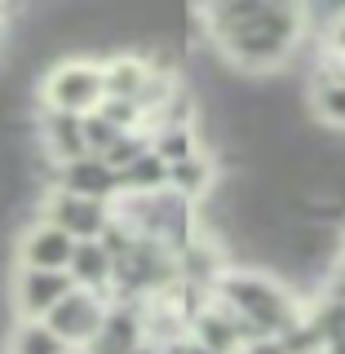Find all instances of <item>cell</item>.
<instances>
[{
    "label": "cell",
    "instance_id": "6da1fadb",
    "mask_svg": "<svg viewBox=\"0 0 345 354\" xmlns=\"http://www.w3.org/2000/svg\"><path fill=\"white\" fill-rule=\"evenodd\" d=\"M221 297H226V306L235 310L239 319H248L252 332H292V328H301L288 292L279 283L261 279V274H230V279H221Z\"/></svg>",
    "mask_w": 345,
    "mask_h": 354
},
{
    "label": "cell",
    "instance_id": "7a4b0ae2",
    "mask_svg": "<svg viewBox=\"0 0 345 354\" xmlns=\"http://www.w3.org/2000/svg\"><path fill=\"white\" fill-rule=\"evenodd\" d=\"M44 102L49 111H66V115H88L106 102V71L97 62H62L44 80Z\"/></svg>",
    "mask_w": 345,
    "mask_h": 354
},
{
    "label": "cell",
    "instance_id": "3957f363",
    "mask_svg": "<svg viewBox=\"0 0 345 354\" xmlns=\"http://www.w3.org/2000/svg\"><path fill=\"white\" fill-rule=\"evenodd\" d=\"M102 319L106 315H102V306H97V297L80 292V288H71V292L49 310V328L58 332L66 346H75V341H93V332L102 328Z\"/></svg>",
    "mask_w": 345,
    "mask_h": 354
},
{
    "label": "cell",
    "instance_id": "277c9868",
    "mask_svg": "<svg viewBox=\"0 0 345 354\" xmlns=\"http://www.w3.org/2000/svg\"><path fill=\"white\" fill-rule=\"evenodd\" d=\"M49 221L62 226L71 239H97L106 230V208H102V199L62 191V195H53V204H49Z\"/></svg>",
    "mask_w": 345,
    "mask_h": 354
},
{
    "label": "cell",
    "instance_id": "5b68a950",
    "mask_svg": "<svg viewBox=\"0 0 345 354\" xmlns=\"http://www.w3.org/2000/svg\"><path fill=\"white\" fill-rule=\"evenodd\" d=\"M71 288H75V279L66 270H40V266H27V270L18 274V310L22 315H49Z\"/></svg>",
    "mask_w": 345,
    "mask_h": 354
},
{
    "label": "cell",
    "instance_id": "8992f818",
    "mask_svg": "<svg viewBox=\"0 0 345 354\" xmlns=\"http://www.w3.org/2000/svg\"><path fill=\"white\" fill-rule=\"evenodd\" d=\"M71 252H75V239L53 221H44L22 239V266H40V270H66Z\"/></svg>",
    "mask_w": 345,
    "mask_h": 354
},
{
    "label": "cell",
    "instance_id": "52a82bcc",
    "mask_svg": "<svg viewBox=\"0 0 345 354\" xmlns=\"http://www.w3.org/2000/svg\"><path fill=\"white\" fill-rule=\"evenodd\" d=\"M62 186L75 195H88V199H106L120 186V173L111 169L102 155H80V160L62 164Z\"/></svg>",
    "mask_w": 345,
    "mask_h": 354
},
{
    "label": "cell",
    "instance_id": "ba28073f",
    "mask_svg": "<svg viewBox=\"0 0 345 354\" xmlns=\"http://www.w3.org/2000/svg\"><path fill=\"white\" fill-rule=\"evenodd\" d=\"M44 147H49L53 160L71 164L88 155V142H84V115H66V111H49L44 120Z\"/></svg>",
    "mask_w": 345,
    "mask_h": 354
},
{
    "label": "cell",
    "instance_id": "9c48e42d",
    "mask_svg": "<svg viewBox=\"0 0 345 354\" xmlns=\"http://www.w3.org/2000/svg\"><path fill=\"white\" fill-rule=\"evenodd\" d=\"M71 279L75 283H88V288H102L106 283V274H111V248L106 243H97V239H84V243H75V252H71Z\"/></svg>",
    "mask_w": 345,
    "mask_h": 354
},
{
    "label": "cell",
    "instance_id": "30bf717a",
    "mask_svg": "<svg viewBox=\"0 0 345 354\" xmlns=\"http://www.w3.org/2000/svg\"><path fill=\"white\" fill-rule=\"evenodd\" d=\"M164 182H169V164H164L155 151H142L133 164H124V169H120V186H129V191H138V195L160 191Z\"/></svg>",
    "mask_w": 345,
    "mask_h": 354
},
{
    "label": "cell",
    "instance_id": "8fae6325",
    "mask_svg": "<svg viewBox=\"0 0 345 354\" xmlns=\"http://www.w3.org/2000/svg\"><path fill=\"white\" fill-rule=\"evenodd\" d=\"M129 350H138V319L106 315L102 328L93 332V354H129Z\"/></svg>",
    "mask_w": 345,
    "mask_h": 354
},
{
    "label": "cell",
    "instance_id": "7c38bea8",
    "mask_svg": "<svg viewBox=\"0 0 345 354\" xmlns=\"http://www.w3.org/2000/svg\"><path fill=\"white\" fill-rule=\"evenodd\" d=\"M151 71L133 58H120L106 66V97H129V102H142V88H147Z\"/></svg>",
    "mask_w": 345,
    "mask_h": 354
},
{
    "label": "cell",
    "instance_id": "4fadbf2b",
    "mask_svg": "<svg viewBox=\"0 0 345 354\" xmlns=\"http://www.w3.org/2000/svg\"><path fill=\"white\" fill-rule=\"evenodd\" d=\"M71 346L53 332L49 324H27V328H18V337H14V346H9V354H66Z\"/></svg>",
    "mask_w": 345,
    "mask_h": 354
},
{
    "label": "cell",
    "instance_id": "5bb4252c",
    "mask_svg": "<svg viewBox=\"0 0 345 354\" xmlns=\"http://www.w3.org/2000/svg\"><path fill=\"white\" fill-rule=\"evenodd\" d=\"M315 111L328 120V124L345 129V71H332V75L319 80V88H315Z\"/></svg>",
    "mask_w": 345,
    "mask_h": 354
},
{
    "label": "cell",
    "instance_id": "9a60e30c",
    "mask_svg": "<svg viewBox=\"0 0 345 354\" xmlns=\"http://www.w3.org/2000/svg\"><path fill=\"white\" fill-rule=\"evenodd\" d=\"M120 133H124V129H120V124H111L106 115H97V111H88V115H84V142H88V151H97V155H102V151L111 147V142L120 138Z\"/></svg>",
    "mask_w": 345,
    "mask_h": 354
},
{
    "label": "cell",
    "instance_id": "2e32d148",
    "mask_svg": "<svg viewBox=\"0 0 345 354\" xmlns=\"http://www.w3.org/2000/svg\"><path fill=\"white\" fill-rule=\"evenodd\" d=\"M155 155H160V160L164 164H182V160H191V155H195V147H191V133H186V129H173V133H164V138L160 142H155Z\"/></svg>",
    "mask_w": 345,
    "mask_h": 354
},
{
    "label": "cell",
    "instance_id": "e0dca14e",
    "mask_svg": "<svg viewBox=\"0 0 345 354\" xmlns=\"http://www.w3.org/2000/svg\"><path fill=\"white\" fill-rule=\"evenodd\" d=\"M332 49H337V53H345V18L337 22V27H332Z\"/></svg>",
    "mask_w": 345,
    "mask_h": 354
},
{
    "label": "cell",
    "instance_id": "ac0fdd59",
    "mask_svg": "<svg viewBox=\"0 0 345 354\" xmlns=\"http://www.w3.org/2000/svg\"><path fill=\"white\" fill-rule=\"evenodd\" d=\"M332 354H345V337H341V341H332Z\"/></svg>",
    "mask_w": 345,
    "mask_h": 354
},
{
    "label": "cell",
    "instance_id": "d6986e66",
    "mask_svg": "<svg viewBox=\"0 0 345 354\" xmlns=\"http://www.w3.org/2000/svg\"><path fill=\"white\" fill-rule=\"evenodd\" d=\"M337 301H345V274H341V283H337Z\"/></svg>",
    "mask_w": 345,
    "mask_h": 354
},
{
    "label": "cell",
    "instance_id": "ffe728a7",
    "mask_svg": "<svg viewBox=\"0 0 345 354\" xmlns=\"http://www.w3.org/2000/svg\"><path fill=\"white\" fill-rule=\"evenodd\" d=\"M129 354H155V350H147V346H138V350H129Z\"/></svg>",
    "mask_w": 345,
    "mask_h": 354
}]
</instances>
